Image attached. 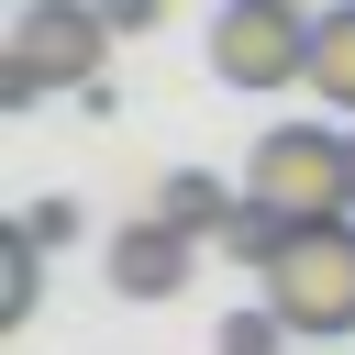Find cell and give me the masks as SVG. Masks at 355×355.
<instances>
[{
  "instance_id": "obj_1",
  "label": "cell",
  "mask_w": 355,
  "mask_h": 355,
  "mask_svg": "<svg viewBox=\"0 0 355 355\" xmlns=\"http://www.w3.org/2000/svg\"><path fill=\"white\" fill-rule=\"evenodd\" d=\"M255 300H266L300 344H344V333H355V211L288 222L277 255L255 266Z\"/></svg>"
},
{
  "instance_id": "obj_2",
  "label": "cell",
  "mask_w": 355,
  "mask_h": 355,
  "mask_svg": "<svg viewBox=\"0 0 355 355\" xmlns=\"http://www.w3.org/2000/svg\"><path fill=\"white\" fill-rule=\"evenodd\" d=\"M244 200H266L277 222L355 211V133L344 122H266L255 155H244Z\"/></svg>"
},
{
  "instance_id": "obj_3",
  "label": "cell",
  "mask_w": 355,
  "mask_h": 355,
  "mask_svg": "<svg viewBox=\"0 0 355 355\" xmlns=\"http://www.w3.org/2000/svg\"><path fill=\"white\" fill-rule=\"evenodd\" d=\"M111 22H100V0H22L11 11V44H0V100L22 111V100H44V89H100V67H111Z\"/></svg>"
},
{
  "instance_id": "obj_4",
  "label": "cell",
  "mask_w": 355,
  "mask_h": 355,
  "mask_svg": "<svg viewBox=\"0 0 355 355\" xmlns=\"http://www.w3.org/2000/svg\"><path fill=\"white\" fill-rule=\"evenodd\" d=\"M311 33H322L311 0H222V11H211V78L244 89V100L311 89Z\"/></svg>"
},
{
  "instance_id": "obj_5",
  "label": "cell",
  "mask_w": 355,
  "mask_h": 355,
  "mask_svg": "<svg viewBox=\"0 0 355 355\" xmlns=\"http://www.w3.org/2000/svg\"><path fill=\"white\" fill-rule=\"evenodd\" d=\"M100 266H111V288H122V300H178V288H189V266H200V233H178L166 211H144V222H122V233H111V255H100Z\"/></svg>"
},
{
  "instance_id": "obj_6",
  "label": "cell",
  "mask_w": 355,
  "mask_h": 355,
  "mask_svg": "<svg viewBox=\"0 0 355 355\" xmlns=\"http://www.w3.org/2000/svg\"><path fill=\"white\" fill-rule=\"evenodd\" d=\"M155 211H166V222H178V233H200V244H211V233H222V222H233V211H244V189H222V178H211V166H178V178H166V189H155Z\"/></svg>"
},
{
  "instance_id": "obj_7",
  "label": "cell",
  "mask_w": 355,
  "mask_h": 355,
  "mask_svg": "<svg viewBox=\"0 0 355 355\" xmlns=\"http://www.w3.org/2000/svg\"><path fill=\"white\" fill-rule=\"evenodd\" d=\"M311 100L355 111V0H344V11H322V33H311Z\"/></svg>"
},
{
  "instance_id": "obj_8",
  "label": "cell",
  "mask_w": 355,
  "mask_h": 355,
  "mask_svg": "<svg viewBox=\"0 0 355 355\" xmlns=\"http://www.w3.org/2000/svg\"><path fill=\"white\" fill-rule=\"evenodd\" d=\"M33 266H44V244L11 222V244H0V333H22V322H33Z\"/></svg>"
},
{
  "instance_id": "obj_9",
  "label": "cell",
  "mask_w": 355,
  "mask_h": 355,
  "mask_svg": "<svg viewBox=\"0 0 355 355\" xmlns=\"http://www.w3.org/2000/svg\"><path fill=\"white\" fill-rule=\"evenodd\" d=\"M300 333L266 311V300H244V311H222V333H211V355H288Z\"/></svg>"
},
{
  "instance_id": "obj_10",
  "label": "cell",
  "mask_w": 355,
  "mask_h": 355,
  "mask_svg": "<svg viewBox=\"0 0 355 355\" xmlns=\"http://www.w3.org/2000/svg\"><path fill=\"white\" fill-rule=\"evenodd\" d=\"M277 233H288V222H277V211H266V200H244V211H233V222H222V233H211V244H222V255H233V266H266V255H277Z\"/></svg>"
},
{
  "instance_id": "obj_11",
  "label": "cell",
  "mask_w": 355,
  "mask_h": 355,
  "mask_svg": "<svg viewBox=\"0 0 355 355\" xmlns=\"http://www.w3.org/2000/svg\"><path fill=\"white\" fill-rule=\"evenodd\" d=\"M22 233H33V244H67V233H78V211H67V200H33V211H22Z\"/></svg>"
},
{
  "instance_id": "obj_12",
  "label": "cell",
  "mask_w": 355,
  "mask_h": 355,
  "mask_svg": "<svg viewBox=\"0 0 355 355\" xmlns=\"http://www.w3.org/2000/svg\"><path fill=\"white\" fill-rule=\"evenodd\" d=\"M100 22H111V33H155V22H166V0H100Z\"/></svg>"
}]
</instances>
